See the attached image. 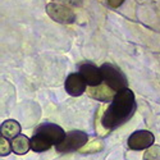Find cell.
Listing matches in <instances>:
<instances>
[{
    "label": "cell",
    "mask_w": 160,
    "mask_h": 160,
    "mask_svg": "<svg viewBox=\"0 0 160 160\" xmlns=\"http://www.w3.org/2000/svg\"><path fill=\"white\" fill-rule=\"evenodd\" d=\"M77 68H78V72L81 73V76L86 81L88 87H95V86H99V85L104 83L101 68L98 67L95 63L86 60V62L79 63L77 65Z\"/></svg>",
    "instance_id": "6"
},
{
    "label": "cell",
    "mask_w": 160,
    "mask_h": 160,
    "mask_svg": "<svg viewBox=\"0 0 160 160\" xmlns=\"http://www.w3.org/2000/svg\"><path fill=\"white\" fill-rule=\"evenodd\" d=\"M52 145L46 137H44L42 135H38V133H33V136L31 138V150L35 152H45L48 150H50Z\"/></svg>",
    "instance_id": "12"
},
{
    "label": "cell",
    "mask_w": 160,
    "mask_h": 160,
    "mask_svg": "<svg viewBox=\"0 0 160 160\" xmlns=\"http://www.w3.org/2000/svg\"><path fill=\"white\" fill-rule=\"evenodd\" d=\"M106 2H108V5L110 8H119L126 0H106Z\"/></svg>",
    "instance_id": "17"
},
{
    "label": "cell",
    "mask_w": 160,
    "mask_h": 160,
    "mask_svg": "<svg viewBox=\"0 0 160 160\" xmlns=\"http://www.w3.org/2000/svg\"><path fill=\"white\" fill-rule=\"evenodd\" d=\"M104 83L108 85L115 92H119L124 88H128V79L122 69L112 63H104L100 65Z\"/></svg>",
    "instance_id": "2"
},
{
    "label": "cell",
    "mask_w": 160,
    "mask_h": 160,
    "mask_svg": "<svg viewBox=\"0 0 160 160\" xmlns=\"http://www.w3.org/2000/svg\"><path fill=\"white\" fill-rule=\"evenodd\" d=\"M64 88H65V92L69 96L78 98L86 92L87 83L83 79V77L81 76V73L73 72V73H69L67 76L65 81H64Z\"/></svg>",
    "instance_id": "8"
},
{
    "label": "cell",
    "mask_w": 160,
    "mask_h": 160,
    "mask_svg": "<svg viewBox=\"0 0 160 160\" xmlns=\"http://www.w3.org/2000/svg\"><path fill=\"white\" fill-rule=\"evenodd\" d=\"M12 142L10 140L5 138L2 136V138H0V155L2 156H8L10 152H12Z\"/></svg>",
    "instance_id": "15"
},
{
    "label": "cell",
    "mask_w": 160,
    "mask_h": 160,
    "mask_svg": "<svg viewBox=\"0 0 160 160\" xmlns=\"http://www.w3.org/2000/svg\"><path fill=\"white\" fill-rule=\"evenodd\" d=\"M137 110L136 96L133 91L124 88L115 94L101 117V126L106 131H114L126 124Z\"/></svg>",
    "instance_id": "1"
},
{
    "label": "cell",
    "mask_w": 160,
    "mask_h": 160,
    "mask_svg": "<svg viewBox=\"0 0 160 160\" xmlns=\"http://www.w3.org/2000/svg\"><path fill=\"white\" fill-rule=\"evenodd\" d=\"M12 150L17 155H26L31 150V138L26 137L24 135H18L12 141Z\"/></svg>",
    "instance_id": "11"
},
{
    "label": "cell",
    "mask_w": 160,
    "mask_h": 160,
    "mask_svg": "<svg viewBox=\"0 0 160 160\" xmlns=\"http://www.w3.org/2000/svg\"><path fill=\"white\" fill-rule=\"evenodd\" d=\"M155 136L154 133L148 129H138L133 132L127 140V146L132 151H142L148 150L154 145Z\"/></svg>",
    "instance_id": "5"
},
{
    "label": "cell",
    "mask_w": 160,
    "mask_h": 160,
    "mask_svg": "<svg viewBox=\"0 0 160 160\" xmlns=\"http://www.w3.org/2000/svg\"><path fill=\"white\" fill-rule=\"evenodd\" d=\"M90 98L95 99L98 101H101V102H110L117 92L114 90H112L108 85H99V86H95V87H88L87 90Z\"/></svg>",
    "instance_id": "9"
},
{
    "label": "cell",
    "mask_w": 160,
    "mask_h": 160,
    "mask_svg": "<svg viewBox=\"0 0 160 160\" xmlns=\"http://www.w3.org/2000/svg\"><path fill=\"white\" fill-rule=\"evenodd\" d=\"M46 14L57 23L60 24H72L76 22V13L68 5H64L57 2H50L45 7Z\"/></svg>",
    "instance_id": "4"
},
{
    "label": "cell",
    "mask_w": 160,
    "mask_h": 160,
    "mask_svg": "<svg viewBox=\"0 0 160 160\" xmlns=\"http://www.w3.org/2000/svg\"><path fill=\"white\" fill-rule=\"evenodd\" d=\"M51 2H57L64 5H68L71 8H81L85 4V0H51Z\"/></svg>",
    "instance_id": "16"
},
{
    "label": "cell",
    "mask_w": 160,
    "mask_h": 160,
    "mask_svg": "<svg viewBox=\"0 0 160 160\" xmlns=\"http://www.w3.org/2000/svg\"><path fill=\"white\" fill-rule=\"evenodd\" d=\"M33 133H38V135H42L44 137H46L54 146H58L59 143L63 142L64 137H65V131L55 124V123H50V122H46V123H41L38 124L35 129Z\"/></svg>",
    "instance_id": "7"
},
{
    "label": "cell",
    "mask_w": 160,
    "mask_h": 160,
    "mask_svg": "<svg viewBox=\"0 0 160 160\" xmlns=\"http://www.w3.org/2000/svg\"><path fill=\"white\" fill-rule=\"evenodd\" d=\"M102 149H104V142L100 141V140H95V141L90 142L88 145L86 143L79 151L83 152V154H90V152H98V151H101Z\"/></svg>",
    "instance_id": "13"
},
{
    "label": "cell",
    "mask_w": 160,
    "mask_h": 160,
    "mask_svg": "<svg viewBox=\"0 0 160 160\" xmlns=\"http://www.w3.org/2000/svg\"><path fill=\"white\" fill-rule=\"evenodd\" d=\"M87 142H88V135L86 132L73 129L67 132L63 142L55 146V150L59 154H69V152L79 151Z\"/></svg>",
    "instance_id": "3"
},
{
    "label": "cell",
    "mask_w": 160,
    "mask_h": 160,
    "mask_svg": "<svg viewBox=\"0 0 160 160\" xmlns=\"http://www.w3.org/2000/svg\"><path fill=\"white\" fill-rule=\"evenodd\" d=\"M143 160H160V146L152 145L143 154Z\"/></svg>",
    "instance_id": "14"
},
{
    "label": "cell",
    "mask_w": 160,
    "mask_h": 160,
    "mask_svg": "<svg viewBox=\"0 0 160 160\" xmlns=\"http://www.w3.org/2000/svg\"><path fill=\"white\" fill-rule=\"evenodd\" d=\"M21 131H22L21 124L17 121H14V119H7V121L3 122L2 126H0V133H2V136L10 141L14 137H17L18 135H21Z\"/></svg>",
    "instance_id": "10"
}]
</instances>
